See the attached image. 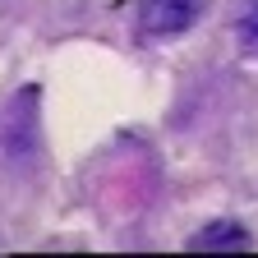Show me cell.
Wrapping results in <instances>:
<instances>
[{
    "mask_svg": "<svg viewBox=\"0 0 258 258\" xmlns=\"http://www.w3.org/2000/svg\"><path fill=\"white\" fill-rule=\"evenodd\" d=\"M199 14V0H143V32L152 37H175Z\"/></svg>",
    "mask_w": 258,
    "mask_h": 258,
    "instance_id": "6da1fadb",
    "label": "cell"
},
{
    "mask_svg": "<svg viewBox=\"0 0 258 258\" xmlns=\"http://www.w3.org/2000/svg\"><path fill=\"white\" fill-rule=\"evenodd\" d=\"M240 46L244 51H258V0L244 10V19H240Z\"/></svg>",
    "mask_w": 258,
    "mask_h": 258,
    "instance_id": "7a4b0ae2",
    "label": "cell"
},
{
    "mask_svg": "<svg viewBox=\"0 0 258 258\" xmlns=\"http://www.w3.org/2000/svg\"><path fill=\"white\" fill-rule=\"evenodd\" d=\"M199 244H249V240H244V231H231V226H217V231H208Z\"/></svg>",
    "mask_w": 258,
    "mask_h": 258,
    "instance_id": "3957f363",
    "label": "cell"
}]
</instances>
